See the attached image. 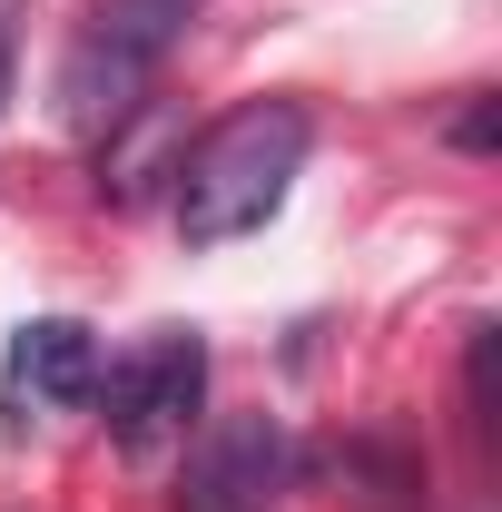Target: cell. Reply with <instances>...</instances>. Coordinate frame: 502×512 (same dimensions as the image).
<instances>
[{"instance_id": "6da1fadb", "label": "cell", "mask_w": 502, "mask_h": 512, "mask_svg": "<svg viewBox=\"0 0 502 512\" xmlns=\"http://www.w3.org/2000/svg\"><path fill=\"white\" fill-rule=\"evenodd\" d=\"M306 148H315L306 99H276V89H266V99H237L227 119H207L188 148H178V168H168L178 237H188V247H237V237H256V227L286 207Z\"/></svg>"}, {"instance_id": "7a4b0ae2", "label": "cell", "mask_w": 502, "mask_h": 512, "mask_svg": "<svg viewBox=\"0 0 502 512\" xmlns=\"http://www.w3.org/2000/svg\"><path fill=\"white\" fill-rule=\"evenodd\" d=\"M207 0H89L60 50V109L79 128H109L148 99V79L168 69V50L197 30Z\"/></svg>"}, {"instance_id": "3957f363", "label": "cell", "mask_w": 502, "mask_h": 512, "mask_svg": "<svg viewBox=\"0 0 502 512\" xmlns=\"http://www.w3.org/2000/svg\"><path fill=\"white\" fill-rule=\"evenodd\" d=\"M99 404H109V444L119 453H168L197 434V404H207V335L197 325H158L138 355L99 365Z\"/></svg>"}, {"instance_id": "277c9868", "label": "cell", "mask_w": 502, "mask_h": 512, "mask_svg": "<svg viewBox=\"0 0 502 512\" xmlns=\"http://www.w3.org/2000/svg\"><path fill=\"white\" fill-rule=\"evenodd\" d=\"M286 473H296V453H286V434H276L266 414L217 424V434L197 444L188 483H178V512H276Z\"/></svg>"}, {"instance_id": "5b68a950", "label": "cell", "mask_w": 502, "mask_h": 512, "mask_svg": "<svg viewBox=\"0 0 502 512\" xmlns=\"http://www.w3.org/2000/svg\"><path fill=\"white\" fill-rule=\"evenodd\" d=\"M99 335L79 316H40L20 325V345H10V404L20 414H69V404H89L99 394Z\"/></svg>"}, {"instance_id": "8992f818", "label": "cell", "mask_w": 502, "mask_h": 512, "mask_svg": "<svg viewBox=\"0 0 502 512\" xmlns=\"http://www.w3.org/2000/svg\"><path fill=\"white\" fill-rule=\"evenodd\" d=\"M20 20H30V0H0V109L20 89Z\"/></svg>"}, {"instance_id": "52a82bcc", "label": "cell", "mask_w": 502, "mask_h": 512, "mask_svg": "<svg viewBox=\"0 0 502 512\" xmlns=\"http://www.w3.org/2000/svg\"><path fill=\"white\" fill-rule=\"evenodd\" d=\"M453 148H473V158L493 148V89H473V109L453 119Z\"/></svg>"}]
</instances>
